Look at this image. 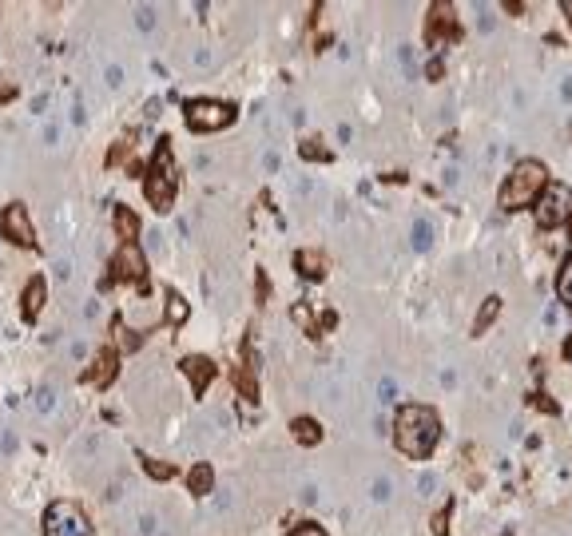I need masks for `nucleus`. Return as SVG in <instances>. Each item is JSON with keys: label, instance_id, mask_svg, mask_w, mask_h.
Segmentation results:
<instances>
[{"label": "nucleus", "instance_id": "1", "mask_svg": "<svg viewBox=\"0 0 572 536\" xmlns=\"http://www.w3.org/2000/svg\"><path fill=\"white\" fill-rule=\"evenodd\" d=\"M394 441L410 461H426L441 441V417L429 405H417V401L401 405L394 417Z\"/></svg>", "mask_w": 572, "mask_h": 536}, {"label": "nucleus", "instance_id": "2", "mask_svg": "<svg viewBox=\"0 0 572 536\" xmlns=\"http://www.w3.org/2000/svg\"><path fill=\"white\" fill-rule=\"evenodd\" d=\"M544 187H549V167H544L540 159H521V163L508 171V179L501 183L497 203H501V211H521V207L537 203Z\"/></svg>", "mask_w": 572, "mask_h": 536}, {"label": "nucleus", "instance_id": "3", "mask_svg": "<svg viewBox=\"0 0 572 536\" xmlns=\"http://www.w3.org/2000/svg\"><path fill=\"white\" fill-rule=\"evenodd\" d=\"M175 187H179V171H175V163H171V143L159 140L155 159H151V167L143 175V195H147V203L155 207L159 215H167L175 203Z\"/></svg>", "mask_w": 572, "mask_h": 536}, {"label": "nucleus", "instance_id": "4", "mask_svg": "<svg viewBox=\"0 0 572 536\" xmlns=\"http://www.w3.org/2000/svg\"><path fill=\"white\" fill-rule=\"evenodd\" d=\"M44 536H95L88 513L72 501H56L44 513Z\"/></svg>", "mask_w": 572, "mask_h": 536}, {"label": "nucleus", "instance_id": "5", "mask_svg": "<svg viewBox=\"0 0 572 536\" xmlns=\"http://www.w3.org/2000/svg\"><path fill=\"white\" fill-rule=\"evenodd\" d=\"M183 119L191 131H219V127L235 124V108L219 104V99H191L183 108Z\"/></svg>", "mask_w": 572, "mask_h": 536}, {"label": "nucleus", "instance_id": "6", "mask_svg": "<svg viewBox=\"0 0 572 536\" xmlns=\"http://www.w3.org/2000/svg\"><path fill=\"white\" fill-rule=\"evenodd\" d=\"M569 219H572V191L564 183H549L540 191V203H537V227L553 231V227H560Z\"/></svg>", "mask_w": 572, "mask_h": 536}, {"label": "nucleus", "instance_id": "7", "mask_svg": "<svg viewBox=\"0 0 572 536\" xmlns=\"http://www.w3.org/2000/svg\"><path fill=\"white\" fill-rule=\"evenodd\" d=\"M115 274L124 283H135L140 290H147V258H143L140 242H124L120 254H115Z\"/></svg>", "mask_w": 572, "mask_h": 536}, {"label": "nucleus", "instance_id": "8", "mask_svg": "<svg viewBox=\"0 0 572 536\" xmlns=\"http://www.w3.org/2000/svg\"><path fill=\"white\" fill-rule=\"evenodd\" d=\"M0 231L12 238L16 247H36V235H32V222H28V207L24 203H8L4 215H0Z\"/></svg>", "mask_w": 572, "mask_h": 536}, {"label": "nucleus", "instance_id": "9", "mask_svg": "<svg viewBox=\"0 0 572 536\" xmlns=\"http://www.w3.org/2000/svg\"><path fill=\"white\" fill-rule=\"evenodd\" d=\"M445 40H457V16H453V4H433L429 8V28H426V40L433 48Z\"/></svg>", "mask_w": 572, "mask_h": 536}, {"label": "nucleus", "instance_id": "10", "mask_svg": "<svg viewBox=\"0 0 572 536\" xmlns=\"http://www.w3.org/2000/svg\"><path fill=\"white\" fill-rule=\"evenodd\" d=\"M115 370H120V354H115V350H111V346H104V350H99V354H95L92 370H88V381L104 390V385H111V378H115Z\"/></svg>", "mask_w": 572, "mask_h": 536}, {"label": "nucleus", "instance_id": "11", "mask_svg": "<svg viewBox=\"0 0 572 536\" xmlns=\"http://www.w3.org/2000/svg\"><path fill=\"white\" fill-rule=\"evenodd\" d=\"M294 267H298V274L306 278V283L326 278V258H322L318 251H298V254H294Z\"/></svg>", "mask_w": 572, "mask_h": 536}, {"label": "nucleus", "instance_id": "12", "mask_svg": "<svg viewBox=\"0 0 572 536\" xmlns=\"http://www.w3.org/2000/svg\"><path fill=\"white\" fill-rule=\"evenodd\" d=\"M183 374L191 378L195 394H203V390H207V381L215 378V365L207 362V358H183Z\"/></svg>", "mask_w": 572, "mask_h": 536}, {"label": "nucleus", "instance_id": "13", "mask_svg": "<svg viewBox=\"0 0 572 536\" xmlns=\"http://www.w3.org/2000/svg\"><path fill=\"white\" fill-rule=\"evenodd\" d=\"M40 306H44V278H40V274H32V283L24 286V302H20V314L28 318H36L40 314Z\"/></svg>", "mask_w": 572, "mask_h": 536}, {"label": "nucleus", "instance_id": "14", "mask_svg": "<svg viewBox=\"0 0 572 536\" xmlns=\"http://www.w3.org/2000/svg\"><path fill=\"white\" fill-rule=\"evenodd\" d=\"M501 314V298L497 294H489V298L481 302V310H477V318H473V334H485L493 326V318Z\"/></svg>", "mask_w": 572, "mask_h": 536}, {"label": "nucleus", "instance_id": "15", "mask_svg": "<svg viewBox=\"0 0 572 536\" xmlns=\"http://www.w3.org/2000/svg\"><path fill=\"white\" fill-rule=\"evenodd\" d=\"M115 231L124 242H135L140 235V219H135V211H127V207H115Z\"/></svg>", "mask_w": 572, "mask_h": 536}, {"label": "nucleus", "instance_id": "16", "mask_svg": "<svg viewBox=\"0 0 572 536\" xmlns=\"http://www.w3.org/2000/svg\"><path fill=\"white\" fill-rule=\"evenodd\" d=\"M290 433H294V441H298V445H318V437H322V425H318L314 417H298V421L290 425Z\"/></svg>", "mask_w": 572, "mask_h": 536}, {"label": "nucleus", "instance_id": "17", "mask_svg": "<svg viewBox=\"0 0 572 536\" xmlns=\"http://www.w3.org/2000/svg\"><path fill=\"white\" fill-rule=\"evenodd\" d=\"M187 485H191V492L207 497V492L215 489V473H211V465H195V469L187 473Z\"/></svg>", "mask_w": 572, "mask_h": 536}, {"label": "nucleus", "instance_id": "18", "mask_svg": "<svg viewBox=\"0 0 572 536\" xmlns=\"http://www.w3.org/2000/svg\"><path fill=\"white\" fill-rule=\"evenodd\" d=\"M556 298L564 310H572V258H564V267L556 274Z\"/></svg>", "mask_w": 572, "mask_h": 536}, {"label": "nucleus", "instance_id": "19", "mask_svg": "<svg viewBox=\"0 0 572 536\" xmlns=\"http://www.w3.org/2000/svg\"><path fill=\"white\" fill-rule=\"evenodd\" d=\"M410 242H413V251H429L433 247V227H429V219H413Z\"/></svg>", "mask_w": 572, "mask_h": 536}, {"label": "nucleus", "instance_id": "20", "mask_svg": "<svg viewBox=\"0 0 572 536\" xmlns=\"http://www.w3.org/2000/svg\"><path fill=\"white\" fill-rule=\"evenodd\" d=\"M183 318H187V302L179 298L175 290H167V322H171V326H179Z\"/></svg>", "mask_w": 572, "mask_h": 536}, {"label": "nucleus", "instance_id": "21", "mask_svg": "<svg viewBox=\"0 0 572 536\" xmlns=\"http://www.w3.org/2000/svg\"><path fill=\"white\" fill-rule=\"evenodd\" d=\"M36 410L40 413L56 410V390H52V385H40V390H36Z\"/></svg>", "mask_w": 572, "mask_h": 536}, {"label": "nucleus", "instance_id": "22", "mask_svg": "<svg viewBox=\"0 0 572 536\" xmlns=\"http://www.w3.org/2000/svg\"><path fill=\"white\" fill-rule=\"evenodd\" d=\"M298 151H302V159H330V151H326L322 143H314V140H302Z\"/></svg>", "mask_w": 572, "mask_h": 536}, {"label": "nucleus", "instance_id": "23", "mask_svg": "<svg viewBox=\"0 0 572 536\" xmlns=\"http://www.w3.org/2000/svg\"><path fill=\"white\" fill-rule=\"evenodd\" d=\"M135 24H140L143 32H151V28H155V8H147V4L135 8Z\"/></svg>", "mask_w": 572, "mask_h": 536}, {"label": "nucleus", "instance_id": "24", "mask_svg": "<svg viewBox=\"0 0 572 536\" xmlns=\"http://www.w3.org/2000/svg\"><path fill=\"white\" fill-rule=\"evenodd\" d=\"M104 79H108V88H120V84H124V68H120V64H108Z\"/></svg>", "mask_w": 572, "mask_h": 536}, {"label": "nucleus", "instance_id": "25", "mask_svg": "<svg viewBox=\"0 0 572 536\" xmlns=\"http://www.w3.org/2000/svg\"><path fill=\"white\" fill-rule=\"evenodd\" d=\"M390 492H394L390 477H378V481H374V497H378V501H390Z\"/></svg>", "mask_w": 572, "mask_h": 536}, {"label": "nucleus", "instance_id": "26", "mask_svg": "<svg viewBox=\"0 0 572 536\" xmlns=\"http://www.w3.org/2000/svg\"><path fill=\"white\" fill-rule=\"evenodd\" d=\"M426 76L429 79H441L445 76V60H441V56H433V60L426 64Z\"/></svg>", "mask_w": 572, "mask_h": 536}, {"label": "nucleus", "instance_id": "27", "mask_svg": "<svg viewBox=\"0 0 572 536\" xmlns=\"http://www.w3.org/2000/svg\"><path fill=\"white\" fill-rule=\"evenodd\" d=\"M378 397H381V401H394V397H397V385H394L390 378H385V381L378 385Z\"/></svg>", "mask_w": 572, "mask_h": 536}, {"label": "nucleus", "instance_id": "28", "mask_svg": "<svg viewBox=\"0 0 572 536\" xmlns=\"http://www.w3.org/2000/svg\"><path fill=\"white\" fill-rule=\"evenodd\" d=\"M445 521H449V505H445L441 513L433 517V533H437V536H445Z\"/></svg>", "mask_w": 572, "mask_h": 536}, {"label": "nucleus", "instance_id": "29", "mask_svg": "<svg viewBox=\"0 0 572 536\" xmlns=\"http://www.w3.org/2000/svg\"><path fill=\"white\" fill-rule=\"evenodd\" d=\"M56 278H60V283H68V278H72V262H68V258H60V262H56Z\"/></svg>", "mask_w": 572, "mask_h": 536}, {"label": "nucleus", "instance_id": "30", "mask_svg": "<svg viewBox=\"0 0 572 536\" xmlns=\"http://www.w3.org/2000/svg\"><path fill=\"white\" fill-rule=\"evenodd\" d=\"M290 536H326V533H322L318 524H302V528H294V533H290Z\"/></svg>", "mask_w": 572, "mask_h": 536}, {"label": "nucleus", "instance_id": "31", "mask_svg": "<svg viewBox=\"0 0 572 536\" xmlns=\"http://www.w3.org/2000/svg\"><path fill=\"white\" fill-rule=\"evenodd\" d=\"M147 473H151V477H171V465H155V461H147Z\"/></svg>", "mask_w": 572, "mask_h": 536}, {"label": "nucleus", "instance_id": "32", "mask_svg": "<svg viewBox=\"0 0 572 536\" xmlns=\"http://www.w3.org/2000/svg\"><path fill=\"white\" fill-rule=\"evenodd\" d=\"M32 111H36V115H44V111H48V92H40L36 99H32Z\"/></svg>", "mask_w": 572, "mask_h": 536}, {"label": "nucleus", "instance_id": "33", "mask_svg": "<svg viewBox=\"0 0 572 536\" xmlns=\"http://www.w3.org/2000/svg\"><path fill=\"white\" fill-rule=\"evenodd\" d=\"M437 489V481H433V477H421V485H417V492H421V497H429V492Z\"/></svg>", "mask_w": 572, "mask_h": 536}, {"label": "nucleus", "instance_id": "34", "mask_svg": "<svg viewBox=\"0 0 572 536\" xmlns=\"http://www.w3.org/2000/svg\"><path fill=\"white\" fill-rule=\"evenodd\" d=\"M560 99H572V76L564 79V84H560Z\"/></svg>", "mask_w": 572, "mask_h": 536}, {"label": "nucleus", "instance_id": "35", "mask_svg": "<svg viewBox=\"0 0 572 536\" xmlns=\"http://www.w3.org/2000/svg\"><path fill=\"white\" fill-rule=\"evenodd\" d=\"M560 8H564V16H569V24H572V0H564V4H560Z\"/></svg>", "mask_w": 572, "mask_h": 536}, {"label": "nucleus", "instance_id": "36", "mask_svg": "<svg viewBox=\"0 0 572 536\" xmlns=\"http://www.w3.org/2000/svg\"><path fill=\"white\" fill-rule=\"evenodd\" d=\"M564 358H569V362H572V338H569V342H564Z\"/></svg>", "mask_w": 572, "mask_h": 536}, {"label": "nucleus", "instance_id": "37", "mask_svg": "<svg viewBox=\"0 0 572 536\" xmlns=\"http://www.w3.org/2000/svg\"><path fill=\"white\" fill-rule=\"evenodd\" d=\"M0 95H4V92H0Z\"/></svg>", "mask_w": 572, "mask_h": 536}, {"label": "nucleus", "instance_id": "38", "mask_svg": "<svg viewBox=\"0 0 572 536\" xmlns=\"http://www.w3.org/2000/svg\"><path fill=\"white\" fill-rule=\"evenodd\" d=\"M505 536H508V533H505Z\"/></svg>", "mask_w": 572, "mask_h": 536}]
</instances>
